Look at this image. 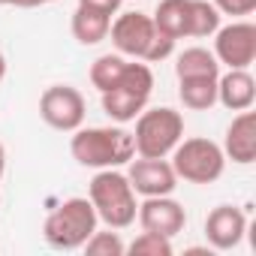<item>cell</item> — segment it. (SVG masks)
Segmentation results:
<instances>
[{"mask_svg": "<svg viewBox=\"0 0 256 256\" xmlns=\"http://www.w3.org/2000/svg\"><path fill=\"white\" fill-rule=\"evenodd\" d=\"M10 6H18V10H34V6H42V4H52V0H4Z\"/></svg>", "mask_w": 256, "mask_h": 256, "instance_id": "d4e9b609", "label": "cell"}, {"mask_svg": "<svg viewBox=\"0 0 256 256\" xmlns=\"http://www.w3.org/2000/svg\"><path fill=\"white\" fill-rule=\"evenodd\" d=\"M126 166V181L139 196H172L178 187V175L166 157H133Z\"/></svg>", "mask_w": 256, "mask_h": 256, "instance_id": "30bf717a", "label": "cell"}, {"mask_svg": "<svg viewBox=\"0 0 256 256\" xmlns=\"http://www.w3.org/2000/svg\"><path fill=\"white\" fill-rule=\"evenodd\" d=\"M184 139V114L157 106V108H142L136 114V130H133V145L139 157H169L175 145Z\"/></svg>", "mask_w": 256, "mask_h": 256, "instance_id": "8992f818", "label": "cell"}, {"mask_svg": "<svg viewBox=\"0 0 256 256\" xmlns=\"http://www.w3.org/2000/svg\"><path fill=\"white\" fill-rule=\"evenodd\" d=\"M151 94H154V72H151V66L145 60L142 64L139 60H126L124 76L118 78V84L102 90V112L114 124H130L148 106Z\"/></svg>", "mask_w": 256, "mask_h": 256, "instance_id": "5b68a950", "label": "cell"}, {"mask_svg": "<svg viewBox=\"0 0 256 256\" xmlns=\"http://www.w3.org/2000/svg\"><path fill=\"white\" fill-rule=\"evenodd\" d=\"M108 36H112V46L118 48V54L145 60V64H160L175 52V40L160 34L154 28V18L145 12H120L112 22Z\"/></svg>", "mask_w": 256, "mask_h": 256, "instance_id": "7a4b0ae2", "label": "cell"}, {"mask_svg": "<svg viewBox=\"0 0 256 256\" xmlns=\"http://www.w3.org/2000/svg\"><path fill=\"white\" fill-rule=\"evenodd\" d=\"M0 4H4V0H0Z\"/></svg>", "mask_w": 256, "mask_h": 256, "instance_id": "83f0119b", "label": "cell"}, {"mask_svg": "<svg viewBox=\"0 0 256 256\" xmlns=\"http://www.w3.org/2000/svg\"><path fill=\"white\" fill-rule=\"evenodd\" d=\"M124 66H126V58L124 54H100L94 64H90V84L102 94L108 88L118 84V78L124 76Z\"/></svg>", "mask_w": 256, "mask_h": 256, "instance_id": "d6986e66", "label": "cell"}, {"mask_svg": "<svg viewBox=\"0 0 256 256\" xmlns=\"http://www.w3.org/2000/svg\"><path fill=\"white\" fill-rule=\"evenodd\" d=\"M6 78V58H4V52H0V82Z\"/></svg>", "mask_w": 256, "mask_h": 256, "instance_id": "4316f807", "label": "cell"}, {"mask_svg": "<svg viewBox=\"0 0 256 256\" xmlns=\"http://www.w3.org/2000/svg\"><path fill=\"white\" fill-rule=\"evenodd\" d=\"M70 154L88 169H120L136 157L133 133L124 126H78L70 139Z\"/></svg>", "mask_w": 256, "mask_h": 256, "instance_id": "6da1fadb", "label": "cell"}, {"mask_svg": "<svg viewBox=\"0 0 256 256\" xmlns=\"http://www.w3.org/2000/svg\"><path fill=\"white\" fill-rule=\"evenodd\" d=\"M100 217L88 196H70L64 199L42 223V235L48 247L54 250H78L96 229Z\"/></svg>", "mask_w": 256, "mask_h": 256, "instance_id": "277c9868", "label": "cell"}, {"mask_svg": "<svg viewBox=\"0 0 256 256\" xmlns=\"http://www.w3.org/2000/svg\"><path fill=\"white\" fill-rule=\"evenodd\" d=\"M217 102L229 112L253 108L256 102V82L247 70H229L217 76Z\"/></svg>", "mask_w": 256, "mask_h": 256, "instance_id": "5bb4252c", "label": "cell"}, {"mask_svg": "<svg viewBox=\"0 0 256 256\" xmlns=\"http://www.w3.org/2000/svg\"><path fill=\"white\" fill-rule=\"evenodd\" d=\"M4 172H6V148L0 142V178H4Z\"/></svg>", "mask_w": 256, "mask_h": 256, "instance_id": "484cf974", "label": "cell"}, {"mask_svg": "<svg viewBox=\"0 0 256 256\" xmlns=\"http://www.w3.org/2000/svg\"><path fill=\"white\" fill-rule=\"evenodd\" d=\"M124 0H78V6H90V10H100L106 16H118Z\"/></svg>", "mask_w": 256, "mask_h": 256, "instance_id": "cb8c5ba5", "label": "cell"}, {"mask_svg": "<svg viewBox=\"0 0 256 256\" xmlns=\"http://www.w3.org/2000/svg\"><path fill=\"white\" fill-rule=\"evenodd\" d=\"M214 6L220 16H250L256 10V0H214Z\"/></svg>", "mask_w": 256, "mask_h": 256, "instance_id": "603a6c76", "label": "cell"}, {"mask_svg": "<svg viewBox=\"0 0 256 256\" xmlns=\"http://www.w3.org/2000/svg\"><path fill=\"white\" fill-rule=\"evenodd\" d=\"M169 157H172L169 163H172L178 181H187V184H214L226 172L223 148L217 142L205 139V136L181 139Z\"/></svg>", "mask_w": 256, "mask_h": 256, "instance_id": "52a82bcc", "label": "cell"}, {"mask_svg": "<svg viewBox=\"0 0 256 256\" xmlns=\"http://www.w3.org/2000/svg\"><path fill=\"white\" fill-rule=\"evenodd\" d=\"M178 100L190 112H208L217 102V76L178 78Z\"/></svg>", "mask_w": 256, "mask_h": 256, "instance_id": "e0dca14e", "label": "cell"}, {"mask_svg": "<svg viewBox=\"0 0 256 256\" xmlns=\"http://www.w3.org/2000/svg\"><path fill=\"white\" fill-rule=\"evenodd\" d=\"M214 58L229 70H247L256 60V24L232 22L214 34Z\"/></svg>", "mask_w": 256, "mask_h": 256, "instance_id": "9c48e42d", "label": "cell"}, {"mask_svg": "<svg viewBox=\"0 0 256 256\" xmlns=\"http://www.w3.org/2000/svg\"><path fill=\"white\" fill-rule=\"evenodd\" d=\"M108 28H112V16L90 10V6H76L72 22H70V30L76 36V42H82V46H100L108 36Z\"/></svg>", "mask_w": 256, "mask_h": 256, "instance_id": "9a60e30c", "label": "cell"}, {"mask_svg": "<svg viewBox=\"0 0 256 256\" xmlns=\"http://www.w3.org/2000/svg\"><path fill=\"white\" fill-rule=\"evenodd\" d=\"M84 247V253L88 256H124L126 253V244L120 241V235L118 232H100V229H94V235L82 244Z\"/></svg>", "mask_w": 256, "mask_h": 256, "instance_id": "7402d4cb", "label": "cell"}, {"mask_svg": "<svg viewBox=\"0 0 256 256\" xmlns=\"http://www.w3.org/2000/svg\"><path fill=\"white\" fill-rule=\"evenodd\" d=\"M154 28L166 36H172L175 42L187 36V24H190V0H160L154 10Z\"/></svg>", "mask_w": 256, "mask_h": 256, "instance_id": "2e32d148", "label": "cell"}, {"mask_svg": "<svg viewBox=\"0 0 256 256\" xmlns=\"http://www.w3.org/2000/svg\"><path fill=\"white\" fill-rule=\"evenodd\" d=\"M88 199L96 211V217L108 229H126L136 223V190L130 187L124 172L118 169H96V175L88 184Z\"/></svg>", "mask_w": 256, "mask_h": 256, "instance_id": "3957f363", "label": "cell"}, {"mask_svg": "<svg viewBox=\"0 0 256 256\" xmlns=\"http://www.w3.org/2000/svg\"><path fill=\"white\" fill-rule=\"evenodd\" d=\"M126 253H133V256H172V238L142 229L130 244H126Z\"/></svg>", "mask_w": 256, "mask_h": 256, "instance_id": "44dd1931", "label": "cell"}, {"mask_svg": "<svg viewBox=\"0 0 256 256\" xmlns=\"http://www.w3.org/2000/svg\"><path fill=\"white\" fill-rule=\"evenodd\" d=\"M220 148H223L226 160H232L238 166H250L256 160V114L250 108H244L232 118Z\"/></svg>", "mask_w": 256, "mask_h": 256, "instance_id": "4fadbf2b", "label": "cell"}, {"mask_svg": "<svg viewBox=\"0 0 256 256\" xmlns=\"http://www.w3.org/2000/svg\"><path fill=\"white\" fill-rule=\"evenodd\" d=\"M88 102L72 84H52L40 96V118L58 133H76L84 124Z\"/></svg>", "mask_w": 256, "mask_h": 256, "instance_id": "ba28073f", "label": "cell"}, {"mask_svg": "<svg viewBox=\"0 0 256 256\" xmlns=\"http://www.w3.org/2000/svg\"><path fill=\"white\" fill-rule=\"evenodd\" d=\"M247 232V214L235 205H217L205 217V238L211 250H235Z\"/></svg>", "mask_w": 256, "mask_h": 256, "instance_id": "7c38bea8", "label": "cell"}, {"mask_svg": "<svg viewBox=\"0 0 256 256\" xmlns=\"http://www.w3.org/2000/svg\"><path fill=\"white\" fill-rule=\"evenodd\" d=\"M136 220L145 232H157L166 238H175L187 226V211L172 196H145V202L136 211Z\"/></svg>", "mask_w": 256, "mask_h": 256, "instance_id": "8fae6325", "label": "cell"}, {"mask_svg": "<svg viewBox=\"0 0 256 256\" xmlns=\"http://www.w3.org/2000/svg\"><path fill=\"white\" fill-rule=\"evenodd\" d=\"M220 28V12L208 0H190V24H187V36H214Z\"/></svg>", "mask_w": 256, "mask_h": 256, "instance_id": "ffe728a7", "label": "cell"}, {"mask_svg": "<svg viewBox=\"0 0 256 256\" xmlns=\"http://www.w3.org/2000/svg\"><path fill=\"white\" fill-rule=\"evenodd\" d=\"M175 76L178 78H193V76H220V60L214 58V52L193 46L184 48L175 60Z\"/></svg>", "mask_w": 256, "mask_h": 256, "instance_id": "ac0fdd59", "label": "cell"}]
</instances>
